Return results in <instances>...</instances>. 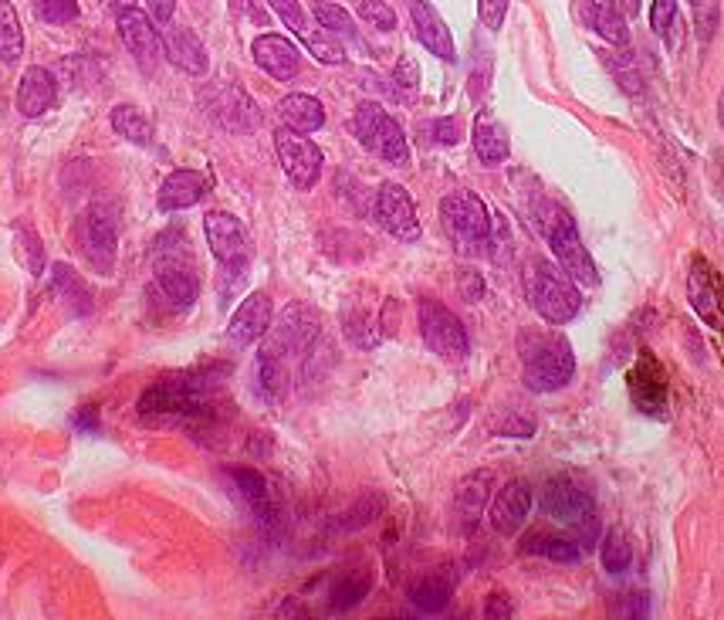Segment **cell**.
Listing matches in <instances>:
<instances>
[{
  "instance_id": "1",
  "label": "cell",
  "mask_w": 724,
  "mask_h": 620,
  "mask_svg": "<svg viewBox=\"0 0 724 620\" xmlns=\"http://www.w3.org/2000/svg\"><path fill=\"white\" fill-rule=\"evenodd\" d=\"M223 390V380L210 370V373H190V377H166L156 380L140 401V414L150 421H163V424H197L200 417L210 414V404L217 401V393Z\"/></svg>"
},
{
  "instance_id": "2",
  "label": "cell",
  "mask_w": 724,
  "mask_h": 620,
  "mask_svg": "<svg viewBox=\"0 0 724 620\" xmlns=\"http://www.w3.org/2000/svg\"><path fill=\"white\" fill-rule=\"evenodd\" d=\"M522 380L531 393H556L572 383L575 357L562 333L552 329H525L518 336Z\"/></svg>"
},
{
  "instance_id": "3",
  "label": "cell",
  "mask_w": 724,
  "mask_h": 620,
  "mask_svg": "<svg viewBox=\"0 0 724 620\" xmlns=\"http://www.w3.org/2000/svg\"><path fill=\"white\" fill-rule=\"evenodd\" d=\"M525 295L535 313L549 326H566L579 316L582 292L579 285L562 272V264L535 258L525 272Z\"/></svg>"
},
{
  "instance_id": "4",
  "label": "cell",
  "mask_w": 724,
  "mask_h": 620,
  "mask_svg": "<svg viewBox=\"0 0 724 620\" xmlns=\"http://www.w3.org/2000/svg\"><path fill=\"white\" fill-rule=\"evenodd\" d=\"M440 225L464 258H481L491 251V231L494 220L487 204L474 191H450L440 200Z\"/></svg>"
},
{
  "instance_id": "5",
  "label": "cell",
  "mask_w": 724,
  "mask_h": 620,
  "mask_svg": "<svg viewBox=\"0 0 724 620\" xmlns=\"http://www.w3.org/2000/svg\"><path fill=\"white\" fill-rule=\"evenodd\" d=\"M535 225H538L541 235H546V241H549V248H552V254H556V264H562V272H566L575 285H590V289L600 285L596 261H593L590 251H585V244H582V238H579V228H575V220H572L562 207L546 204V207L538 210Z\"/></svg>"
},
{
  "instance_id": "6",
  "label": "cell",
  "mask_w": 724,
  "mask_h": 620,
  "mask_svg": "<svg viewBox=\"0 0 724 620\" xmlns=\"http://www.w3.org/2000/svg\"><path fill=\"white\" fill-rule=\"evenodd\" d=\"M352 129L355 140L380 160L393 166H410V143H406L399 122L380 102H362L352 116Z\"/></svg>"
},
{
  "instance_id": "7",
  "label": "cell",
  "mask_w": 724,
  "mask_h": 620,
  "mask_svg": "<svg viewBox=\"0 0 724 620\" xmlns=\"http://www.w3.org/2000/svg\"><path fill=\"white\" fill-rule=\"evenodd\" d=\"M420 336L430 352L447 363H461L471 352V339L464 323L437 298H420Z\"/></svg>"
},
{
  "instance_id": "8",
  "label": "cell",
  "mask_w": 724,
  "mask_h": 620,
  "mask_svg": "<svg viewBox=\"0 0 724 620\" xmlns=\"http://www.w3.org/2000/svg\"><path fill=\"white\" fill-rule=\"evenodd\" d=\"M156 285L166 295V302L179 308V313L194 308V302L200 298V279L194 272V261L187 258V248H173L169 238H160Z\"/></svg>"
},
{
  "instance_id": "9",
  "label": "cell",
  "mask_w": 724,
  "mask_h": 620,
  "mask_svg": "<svg viewBox=\"0 0 724 620\" xmlns=\"http://www.w3.org/2000/svg\"><path fill=\"white\" fill-rule=\"evenodd\" d=\"M204 231H207L210 254L220 261V269L228 275H244L251 261V238L241 220L228 210H210L204 217Z\"/></svg>"
},
{
  "instance_id": "10",
  "label": "cell",
  "mask_w": 724,
  "mask_h": 620,
  "mask_svg": "<svg viewBox=\"0 0 724 620\" xmlns=\"http://www.w3.org/2000/svg\"><path fill=\"white\" fill-rule=\"evenodd\" d=\"M275 153H278V163H282V170H285V176L292 181L295 191H311L315 184L322 181L326 156L308 137H301V132L278 129L275 132Z\"/></svg>"
},
{
  "instance_id": "11",
  "label": "cell",
  "mask_w": 724,
  "mask_h": 620,
  "mask_svg": "<svg viewBox=\"0 0 724 620\" xmlns=\"http://www.w3.org/2000/svg\"><path fill=\"white\" fill-rule=\"evenodd\" d=\"M315 336H319V316L311 313V308L305 302H292L285 313L271 323L267 329V349H275L278 357H298V352H305Z\"/></svg>"
},
{
  "instance_id": "12",
  "label": "cell",
  "mask_w": 724,
  "mask_h": 620,
  "mask_svg": "<svg viewBox=\"0 0 724 620\" xmlns=\"http://www.w3.org/2000/svg\"><path fill=\"white\" fill-rule=\"evenodd\" d=\"M376 220H380V228L396 241L414 244L420 238L417 207H414V197L406 194L403 184H393V181L380 184V191H376Z\"/></svg>"
},
{
  "instance_id": "13",
  "label": "cell",
  "mask_w": 724,
  "mask_h": 620,
  "mask_svg": "<svg viewBox=\"0 0 724 620\" xmlns=\"http://www.w3.org/2000/svg\"><path fill=\"white\" fill-rule=\"evenodd\" d=\"M267 8L285 21V28L305 44L308 55H315V62H322V65H342L345 62V55L332 41V34H326L322 28H311V21L305 18L298 0H267Z\"/></svg>"
},
{
  "instance_id": "14",
  "label": "cell",
  "mask_w": 724,
  "mask_h": 620,
  "mask_svg": "<svg viewBox=\"0 0 724 620\" xmlns=\"http://www.w3.org/2000/svg\"><path fill=\"white\" fill-rule=\"evenodd\" d=\"M116 24H119V37L129 48V55L146 72H153L163 52V37H160V28H153V18L143 14L140 8H122L116 11Z\"/></svg>"
},
{
  "instance_id": "15",
  "label": "cell",
  "mask_w": 724,
  "mask_h": 620,
  "mask_svg": "<svg viewBox=\"0 0 724 620\" xmlns=\"http://www.w3.org/2000/svg\"><path fill=\"white\" fill-rule=\"evenodd\" d=\"M528 512H531V485L525 478H512L505 489H497V496L487 509V519H491L494 533L515 536L528 522Z\"/></svg>"
},
{
  "instance_id": "16",
  "label": "cell",
  "mask_w": 724,
  "mask_h": 620,
  "mask_svg": "<svg viewBox=\"0 0 724 620\" xmlns=\"http://www.w3.org/2000/svg\"><path fill=\"white\" fill-rule=\"evenodd\" d=\"M204 106H207V112H210V119L217 126L231 129V132H248L257 122L254 102L248 99V93H241L238 85H217V88H210Z\"/></svg>"
},
{
  "instance_id": "17",
  "label": "cell",
  "mask_w": 724,
  "mask_h": 620,
  "mask_svg": "<svg viewBox=\"0 0 724 620\" xmlns=\"http://www.w3.org/2000/svg\"><path fill=\"white\" fill-rule=\"evenodd\" d=\"M271 323H275V305H271V295L267 292H251L238 305V313L231 316L228 339L244 349V346L257 342L261 336H267Z\"/></svg>"
},
{
  "instance_id": "18",
  "label": "cell",
  "mask_w": 724,
  "mask_h": 620,
  "mask_svg": "<svg viewBox=\"0 0 724 620\" xmlns=\"http://www.w3.org/2000/svg\"><path fill=\"white\" fill-rule=\"evenodd\" d=\"M491 489H494V475L487 468H478L471 475H464L454 489V519H458V529L461 533H471L478 529L484 509H487V499H491Z\"/></svg>"
},
{
  "instance_id": "19",
  "label": "cell",
  "mask_w": 724,
  "mask_h": 620,
  "mask_svg": "<svg viewBox=\"0 0 724 620\" xmlns=\"http://www.w3.org/2000/svg\"><path fill=\"white\" fill-rule=\"evenodd\" d=\"M163 52H166L169 65H176L179 72H187V75H207V68H210L204 41L187 24H173L169 21L163 28Z\"/></svg>"
},
{
  "instance_id": "20",
  "label": "cell",
  "mask_w": 724,
  "mask_h": 620,
  "mask_svg": "<svg viewBox=\"0 0 724 620\" xmlns=\"http://www.w3.org/2000/svg\"><path fill=\"white\" fill-rule=\"evenodd\" d=\"M251 55H254L261 72H267L271 78H278V81H292L301 68L298 48L282 34H257L254 44H251Z\"/></svg>"
},
{
  "instance_id": "21",
  "label": "cell",
  "mask_w": 724,
  "mask_h": 620,
  "mask_svg": "<svg viewBox=\"0 0 724 620\" xmlns=\"http://www.w3.org/2000/svg\"><path fill=\"white\" fill-rule=\"evenodd\" d=\"M410 21H414V31L420 37V44L430 55H437L440 62H458L454 37H450V28L437 14L434 4H427V0H410Z\"/></svg>"
},
{
  "instance_id": "22",
  "label": "cell",
  "mask_w": 724,
  "mask_h": 620,
  "mask_svg": "<svg viewBox=\"0 0 724 620\" xmlns=\"http://www.w3.org/2000/svg\"><path fill=\"white\" fill-rule=\"evenodd\" d=\"M541 509L546 515H552L556 522H582L593 512V496L582 489L575 481H549L546 492H541Z\"/></svg>"
},
{
  "instance_id": "23",
  "label": "cell",
  "mask_w": 724,
  "mask_h": 620,
  "mask_svg": "<svg viewBox=\"0 0 724 620\" xmlns=\"http://www.w3.org/2000/svg\"><path fill=\"white\" fill-rule=\"evenodd\" d=\"M688 302L694 313L711 326V329H721L724 326V308H721V289H717V279L707 264L698 258L688 272Z\"/></svg>"
},
{
  "instance_id": "24",
  "label": "cell",
  "mask_w": 724,
  "mask_h": 620,
  "mask_svg": "<svg viewBox=\"0 0 724 620\" xmlns=\"http://www.w3.org/2000/svg\"><path fill=\"white\" fill-rule=\"evenodd\" d=\"M55 102H58L55 75L48 68H41V65H31L18 81V112L24 119H37V116L48 112Z\"/></svg>"
},
{
  "instance_id": "25",
  "label": "cell",
  "mask_w": 724,
  "mask_h": 620,
  "mask_svg": "<svg viewBox=\"0 0 724 620\" xmlns=\"http://www.w3.org/2000/svg\"><path fill=\"white\" fill-rule=\"evenodd\" d=\"M116 244H119V220L109 207L96 204L85 217V251L99 264V269H109Z\"/></svg>"
},
{
  "instance_id": "26",
  "label": "cell",
  "mask_w": 724,
  "mask_h": 620,
  "mask_svg": "<svg viewBox=\"0 0 724 620\" xmlns=\"http://www.w3.org/2000/svg\"><path fill=\"white\" fill-rule=\"evenodd\" d=\"M207 194V176L200 170H173L166 181L160 184V210L173 214V210H187L194 204H200Z\"/></svg>"
},
{
  "instance_id": "27",
  "label": "cell",
  "mask_w": 724,
  "mask_h": 620,
  "mask_svg": "<svg viewBox=\"0 0 724 620\" xmlns=\"http://www.w3.org/2000/svg\"><path fill=\"white\" fill-rule=\"evenodd\" d=\"M278 116L285 122V129L292 132H301V137H308V132H319L326 126V109L322 102L315 96H305V93H292L278 102Z\"/></svg>"
},
{
  "instance_id": "28",
  "label": "cell",
  "mask_w": 724,
  "mask_h": 620,
  "mask_svg": "<svg viewBox=\"0 0 724 620\" xmlns=\"http://www.w3.org/2000/svg\"><path fill=\"white\" fill-rule=\"evenodd\" d=\"M585 24H590L603 41L616 44V48H626L629 44L626 14L616 8V0H585Z\"/></svg>"
},
{
  "instance_id": "29",
  "label": "cell",
  "mask_w": 724,
  "mask_h": 620,
  "mask_svg": "<svg viewBox=\"0 0 724 620\" xmlns=\"http://www.w3.org/2000/svg\"><path fill=\"white\" fill-rule=\"evenodd\" d=\"M471 140H474V153H478V160H481L484 166L505 163L508 153H512V143H508L505 126L497 122V119H491V116H478Z\"/></svg>"
},
{
  "instance_id": "30",
  "label": "cell",
  "mask_w": 724,
  "mask_h": 620,
  "mask_svg": "<svg viewBox=\"0 0 724 620\" xmlns=\"http://www.w3.org/2000/svg\"><path fill=\"white\" fill-rule=\"evenodd\" d=\"M257 390L264 401H282V393L288 390V360L278 357L275 349H261L257 352Z\"/></svg>"
},
{
  "instance_id": "31",
  "label": "cell",
  "mask_w": 724,
  "mask_h": 620,
  "mask_svg": "<svg viewBox=\"0 0 724 620\" xmlns=\"http://www.w3.org/2000/svg\"><path fill=\"white\" fill-rule=\"evenodd\" d=\"M228 478L234 481V489H238V496L244 499V505L251 509V512H257L261 519H267L271 512V489H267V478L261 475V471H254V468H231L228 471Z\"/></svg>"
},
{
  "instance_id": "32",
  "label": "cell",
  "mask_w": 724,
  "mask_h": 620,
  "mask_svg": "<svg viewBox=\"0 0 724 620\" xmlns=\"http://www.w3.org/2000/svg\"><path fill=\"white\" fill-rule=\"evenodd\" d=\"M370 590H373V573H366V569L342 573L329 590V607L332 610H352L370 597Z\"/></svg>"
},
{
  "instance_id": "33",
  "label": "cell",
  "mask_w": 724,
  "mask_h": 620,
  "mask_svg": "<svg viewBox=\"0 0 724 620\" xmlns=\"http://www.w3.org/2000/svg\"><path fill=\"white\" fill-rule=\"evenodd\" d=\"M112 129L122 140L135 143V146H150L153 143V122L143 109L135 106H116L112 109Z\"/></svg>"
},
{
  "instance_id": "34",
  "label": "cell",
  "mask_w": 724,
  "mask_h": 620,
  "mask_svg": "<svg viewBox=\"0 0 724 620\" xmlns=\"http://www.w3.org/2000/svg\"><path fill=\"white\" fill-rule=\"evenodd\" d=\"M24 55V31L11 0H0V62L18 65Z\"/></svg>"
},
{
  "instance_id": "35",
  "label": "cell",
  "mask_w": 724,
  "mask_h": 620,
  "mask_svg": "<svg viewBox=\"0 0 724 620\" xmlns=\"http://www.w3.org/2000/svg\"><path fill=\"white\" fill-rule=\"evenodd\" d=\"M450 594H454V587H450L443 577H424L410 587V603L420 613H443L450 603Z\"/></svg>"
},
{
  "instance_id": "36",
  "label": "cell",
  "mask_w": 724,
  "mask_h": 620,
  "mask_svg": "<svg viewBox=\"0 0 724 620\" xmlns=\"http://www.w3.org/2000/svg\"><path fill=\"white\" fill-rule=\"evenodd\" d=\"M525 553L546 556V559H552V563H562V566H575V563L582 559L579 543L562 540V536H531V540L525 543Z\"/></svg>"
},
{
  "instance_id": "37",
  "label": "cell",
  "mask_w": 724,
  "mask_h": 620,
  "mask_svg": "<svg viewBox=\"0 0 724 620\" xmlns=\"http://www.w3.org/2000/svg\"><path fill=\"white\" fill-rule=\"evenodd\" d=\"M315 21H319V28H322L326 34L359 44V31H355L352 14H349L345 8H339V4H326V0H322V4H315Z\"/></svg>"
},
{
  "instance_id": "38",
  "label": "cell",
  "mask_w": 724,
  "mask_h": 620,
  "mask_svg": "<svg viewBox=\"0 0 724 620\" xmlns=\"http://www.w3.org/2000/svg\"><path fill=\"white\" fill-rule=\"evenodd\" d=\"M600 553H603V566H606L610 577H619V573H626L633 563V546H629L623 529H610V533L603 536Z\"/></svg>"
},
{
  "instance_id": "39",
  "label": "cell",
  "mask_w": 724,
  "mask_h": 620,
  "mask_svg": "<svg viewBox=\"0 0 724 620\" xmlns=\"http://www.w3.org/2000/svg\"><path fill=\"white\" fill-rule=\"evenodd\" d=\"M380 512H383V496H362V499L339 519V529H342V533H352V529L370 525Z\"/></svg>"
},
{
  "instance_id": "40",
  "label": "cell",
  "mask_w": 724,
  "mask_h": 620,
  "mask_svg": "<svg viewBox=\"0 0 724 620\" xmlns=\"http://www.w3.org/2000/svg\"><path fill=\"white\" fill-rule=\"evenodd\" d=\"M393 88L403 102H414L417 99V88H420V68L410 55H403L393 68Z\"/></svg>"
},
{
  "instance_id": "41",
  "label": "cell",
  "mask_w": 724,
  "mask_h": 620,
  "mask_svg": "<svg viewBox=\"0 0 724 620\" xmlns=\"http://www.w3.org/2000/svg\"><path fill=\"white\" fill-rule=\"evenodd\" d=\"M52 292L65 295V302H75V316H81L85 308L78 305V298H88L85 285L78 282V275L68 269V264H55V279H52Z\"/></svg>"
},
{
  "instance_id": "42",
  "label": "cell",
  "mask_w": 724,
  "mask_h": 620,
  "mask_svg": "<svg viewBox=\"0 0 724 620\" xmlns=\"http://www.w3.org/2000/svg\"><path fill=\"white\" fill-rule=\"evenodd\" d=\"M34 11L44 24H72L78 18V0H34Z\"/></svg>"
},
{
  "instance_id": "43",
  "label": "cell",
  "mask_w": 724,
  "mask_h": 620,
  "mask_svg": "<svg viewBox=\"0 0 724 620\" xmlns=\"http://www.w3.org/2000/svg\"><path fill=\"white\" fill-rule=\"evenodd\" d=\"M359 18L376 31H393L396 28V14H393V8L386 4V0H362Z\"/></svg>"
},
{
  "instance_id": "44",
  "label": "cell",
  "mask_w": 724,
  "mask_h": 620,
  "mask_svg": "<svg viewBox=\"0 0 724 620\" xmlns=\"http://www.w3.org/2000/svg\"><path fill=\"white\" fill-rule=\"evenodd\" d=\"M18 238H21V254H24L28 272H31V275H41V272H44V248H41L37 231H34V228H28V225H21Z\"/></svg>"
},
{
  "instance_id": "45",
  "label": "cell",
  "mask_w": 724,
  "mask_h": 620,
  "mask_svg": "<svg viewBox=\"0 0 724 620\" xmlns=\"http://www.w3.org/2000/svg\"><path fill=\"white\" fill-rule=\"evenodd\" d=\"M673 24H677V0H654L650 8V28L660 41H670L673 34Z\"/></svg>"
},
{
  "instance_id": "46",
  "label": "cell",
  "mask_w": 724,
  "mask_h": 620,
  "mask_svg": "<svg viewBox=\"0 0 724 620\" xmlns=\"http://www.w3.org/2000/svg\"><path fill=\"white\" fill-rule=\"evenodd\" d=\"M478 14L487 31H502L505 14H508V0H478Z\"/></svg>"
},
{
  "instance_id": "47",
  "label": "cell",
  "mask_w": 724,
  "mask_h": 620,
  "mask_svg": "<svg viewBox=\"0 0 724 620\" xmlns=\"http://www.w3.org/2000/svg\"><path fill=\"white\" fill-rule=\"evenodd\" d=\"M464 137V122L461 119H437L434 122V140L440 146H458Z\"/></svg>"
},
{
  "instance_id": "48",
  "label": "cell",
  "mask_w": 724,
  "mask_h": 620,
  "mask_svg": "<svg viewBox=\"0 0 724 620\" xmlns=\"http://www.w3.org/2000/svg\"><path fill=\"white\" fill-rule=\"evenodd\" d=\"M515 613V603L508 600V594H491L487 603H484V617H512Z\"/></svg>"
},
{
  "instance_id": "49",
  "label": "cell",
  "mask_w": 724,
  "mask_h": 620,
  "mask_svg": "<svg viewBox=\"0 0 724 620\" xmlns=\"http://www.w3.org/2000/svg\"><path fill=\"white\" fill-rule=\"evenodd\" d=\"M146 4H150L153 24H160V28H166L173 21V14H176V0H146Z\"/></svg>"
},
{
  "instance_id": "50",
  "label": "cell",
  "mask_w": 724,
  "mask_h": 620,
  "mask_svg": "<svg viewBox=\"0 0 724 620\" xmlns=\"http://www.w3.org/2000/svg\"><path fill=\"white\" fill-rule=\"evenodd\" d=\"M481 292H484V285H481L478 272H464V295H468V302H478Z\"/></svg>"
},
{
  "instance_id": "51",
  "label": "cell",
  "mask_w": 724,
  "mask_h": 620,
  "mask_svg": "<svg viewBox=\"0 0 724 620\" xmlns=\"http://www.w3.org/2000/svg\"><path fill=\"white\" fill-rule=\"evenodd\" d=\"M75 424H78L81 431H92V427H96V411H85V414H78V417H75Z\"/></svg>"
},
{
  "instance_id": "52",
  "label": "cell",
  "mask_w": 724,
  "mask_h": 620,
  "mask_svg": "<svg viewBox=\"0 0 724 620\" xmlns=\"http://www.w3.org/2000/svg\"><path fill=\"white\" fill-rule=\"evenodd\" d=\"M619 4H623V14H629V18L640 14V0H619Z\"/></svg>"
},
{
  "instance_id": "53",
  "label": "cell",
  "mask_w": 724,
  "mask_h": 620,
  "mask_svg": "<svg viewBox=\"0 0 724 620\" xmlns=\"http://www.w3.org/2000/svg\"><path fill=\"white\" fill-rule=\"evenodd\" d=\"M717 122L724 129V88H721V99H717Z\"/></svg>"
},
{
  "instance_id": "54",
  "label": "cell",
  "mask_w": 724,
  "mask_h": 620,
  "mask_svg": "<svg viewBox=\"0 0 724 620\" xmlns=\"http://www.w3.org/2000/svg\"><path fill=\"white\" fill-rule=\"evenodd\" d=\"M112 8L122 11V8H135V0H112Z\"/></svg>"
},
{
  "instance_id": "55",
  "label": "cell",
  "mask_w": 724,
  "mask_h": 620,
  "mask_svg": "<svg viewBox=\"0 0 724 620\" xmlns=\"http://www.w3.org/2000/svg\"><path fill=\"white\" fill-rule=\"evenodd\" d=\"M691 4H701V0H691Z\"/></svg>"
}]
</instances>
